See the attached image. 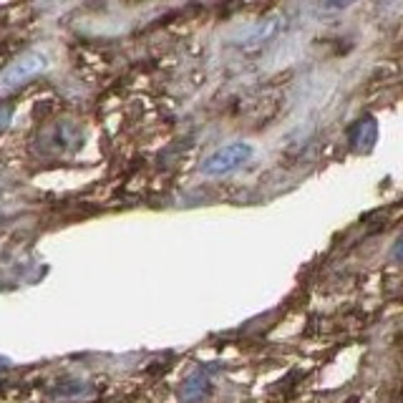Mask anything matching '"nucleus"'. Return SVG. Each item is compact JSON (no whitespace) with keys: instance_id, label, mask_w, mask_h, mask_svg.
Returning a JSON list of instances; mask_svg holds the SVG:
<instances>
[{"instance_id":"obj_1","label":"nucleus","mask_w":403,"mask_h":403,"mask_svg":"<svg viewBox=\"0 0 403 403\" xmlns=\"http://www.w3.org/2000/svg\"><path fill=\"white\" fill-rule=\"evenodd\" d=\"M252 157H255V146H252L250 141H229V144L212 151V154L202 162L199 171L204 176H227L232 174V171L242 169Z\"/></svg>"},{"instance_id":"obj_2","label":"nucleus","mask_w":403,"mask_h":403,"mask_svg":"<svg viewBox=\"0 0 403 403\" xmlns=\"http://www.w3.org/2000/svg\"><path fill=\"white\" fill-rule=\"evenodd\" d=\"M45 66H48L45 53H41V50H28V53L18 56L6 71H3V73H0V86L3 88L20 86V83L31 81L33 76L43 73Z\"/></svg>"},{"instance_id":"obj_3","label":"nucleus","mask_w":403,"mask_h":403,"mask_svg":"<svg viewBox=\"0 0 403 403\" xmlns=\"http://www.w3.org/2000/svg\"><path fill=\"white\" fill-rule=\"evenodd\" d=\"M378 134H381L378 119L373 113H363L348 129V144L355 154H371L378 144Z\"/></svg>"},{"instance_id":"obj_4","label":"nucleus","mask_w":403,"mask_h":403,"mask_svg":"<svg viewBox=\"0 0 403 403\" xmlns=\"http://www.w3.org/2000/svg\"><path fill=\"white\" fill-rule=\"evenodd\" d=\"M212 393V378L207 373H189L184 383L179 386V401L182 403H199Z\"/></svg>"},{"instance_id":"obj_5","label":"nucleus","mask_w":403,"mask_h":403,"mask_svg":"<svg viewBox=\"0 0 403 403\" xmlns=\"http://www.w3.org/2000/svg\"><path fill=\"white\" fill-rule=\"evenodd\" d=\"M280 31H283V18H280V15H272V18H267L264 23L255 25V31L245 38V48H260V45L270 43Z\"/></svg>"},{"instance_id":"obj_6","label":"nucleus","mask_w":403,"mask_h":403,"mask_svg":"<svg viewBox=\"0 0 403 403\" xmlns=\"http://www.w3.org/2000/svg\"><path fill=\"white\" fill-rule=\"evenodd\" d=\"M353 3H358V0H323V8L325 10H346Z\"/></svg>"},{"instance_id":"obj_7","label":"nucleus","mask_w":403,"mask_h":403,"mask_svg":"<svg viewBox=\"0 0 403 403\" xmlns=\"http://www.w3.org/2000/svg\"><path fill=\"white\" fill-rule=\"evenodd\" d=\"M390 257L403 264V232L398 234V239L393 242V247H390Z\"/></svg>"},{"instance_id":"obj_8","label":"nucleus","mask_w":403,"mask_h":403,"mask_svg":"<svg viewBox=\"0 0 403 403\" xmlns=\"http://www.w3.org/2000/svg\"><path fill=\"white\" fill-rule=\"evenodd\" d=\"M8 121H10V108L3 106V108H0V132L8 126Z\"/></svg>"}]
</instances>
